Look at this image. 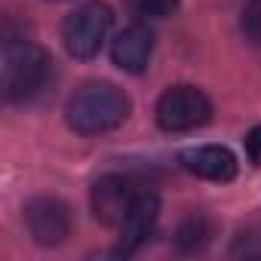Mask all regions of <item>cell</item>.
I'll list each match as a JSON object with an SVG mask.
<instances>
[{
	"mask_svg": "<svg viewBox=\"0 0 261 261\" xmlns=\"http://www.w3.org/2000/svg\"><path fill=\"white\" fill-rule=\"evenodd\" d=\"M151 53H154V31L145 22L126 25L111 43V59L126 74H142L151 62Z\"/></svg>",
	"mask_w": 261,
	"mask_h": 261,
	"instance_id": "cell-9",
	"label": "cell"
},
{
	"mask_svg": "<svg viewBox=\"0 0 261 261\" xmlns=\"http://www.w3.org/2000/svg\"><path fill=\"white\" fill-rule=\"evenodd\" d=\"M243 34L252 46L261 49V0H246L243 7Z\"/></svg>",
	"mask_w": 261,
	"mask_h": 261,
	"instance_id": "cell-12",
	"label": "cell"
},
{
	"mask_svg": "<svg viewBox=\"0 0 261 261\" xmlns=\"http://www.w3.org/2000/svg\"><path fill=\"white\" fill-rule=\"evenodd\" d=\"M178 163L191 175L206 178V181H218V185L233 181L237 169H240L233 151L224 148V145H197V148H188V151H181Z\"/></svg>",
	"mask_w": 261,
	"mask_h": 261,
	"instance_id": "cell-8",
	"label": "cell"
},
{
	"mask_svg": "<svg viewBox=\"0 0 261 261\" xmlns=\"http://www.w3.org/2000/svg\"><path fill=\"white\" fill-rule=\"evenodd\" d=\"M157 218H160V197L154 194V191H139V197H136V203H133V209H129V215H126V221L117 227L120 230V243H117V255H133V252H139L148 240H151V233H154V227H157Z\"/></svg>",
	"mask_w": 261,
	"mask_h": 261,
	"instance_id": "cell-7",
	"label": "cell"
},
{
	"mask_svg": "<svg viewBox=\"0 0 261 261\" xmlns=\"http://www.w3.org/2000/svg\"><path fill=\"white\" fill-rule=\"evenodd\" d=\"M53 59L40 43L31 40H7L4 62H0V80H4L7 101H25L37 95L49 77Z\"/></svg>",
	"mask_w": 261,
	"mask_h": 261,
	"instance_id": "cell-2",
	"label": "cell"
},
{
	"mask_svg": "<svg viewBox=\"0 0 261 261\" xmlns=\"http://www.w3.org/2000/svg\"><path fill=\"white\" fill-rule=\"evenodd\" d=\"M212 237H215L212 218L203 215V212H194V215H188V218L175 227L172 243H175V252H181V255H197V252H203V249L212 243Z\"/></svg>",
	"mask_w": 261,
	"mask_h": 261,
	"instance_id": "cell-10",
	"label": "cell"
},
{
	"mask_svg": "<svg viewBox=\"0 0 261 261\" xmlns=\"http://www.w3.org/2000/svg\"><path fill=\"white\" fill-rule=\"evenodd\" d=\"M154 114H157V126L166 133H191V129H200L212 120V101L203 89L178 83L157 98Z\"/></svg>",
	"mask_w": 261,
	"mask_h": 261,
	"instance_id": "cell-4",
	"label": "cell"
},
{
	"mask_svg": "<svg viewBox=\"0 0 261 261\" xmlns=\"http://www.w3.org/2000/svg\"><path fill=\"white\" fill-rule=\"evenodd\" d=\"M25 227L37 246H59L71 237V209L59 197H34L25 206Z\"/></svg>",
	"mask_w": 261,
	"mask_h": 261,
	"instance_id": "cell-6",
	"label": "cell"
},
{
	"mask_svg": "<svg viewBox=\"0 0 261 261\" xmlns=\"http://www.w3.org/2000/svg\"><path fill=\"white\" fill-rule=\"evenodd\" d=\"M114 25V13L108 4L101 0H92V4H83L80 10H74L65 25H62V43H65V53L71 59H95L98 49L105 46L108 40V31Z\"/></svg>",
	"mask_w": 261,
	"mask_h": 261,
	"instance_id": "cell-3",
	"label": "cell"
},
{
	"mask_svg": "<svg viewBox=\"0 0 261 261\" xmlns=\"http://www.w3.org/2000/svg\"><path fill=\"white\" fill-rule=\"evenodd\" d=\"M133 101L108 80H89L65 105V120L77 136H105L126 123Z\"/></svg>",
	"mask_w": 261,
	"mask_h": 261,
	"instance_id": "cell-1",
	"label": "cell"
},
{
	"mask_svg": "<svg viewBox=\"0 0 261 261\" xmlns=\"http://www.w3.org/2000/svg\"><path fill=\"white\" fill-rule=\"evenodd\" d=\"M243 145H246V157L252 160V166H261V126H252L249 129L246 139H243Z\"/></svg>",
	"mask_w": 261,
	"mask_h": 261,
	"instance_id": "cell-13",
	"label": "cell"
},
{
	"mask_svg": "<svg viewBox=\"0 0 261 261\" xmlns=\"http://www.w3.org/2000/svg\"><path fill=\"white\" fill-rule=\"evenodd\" d=\"M181 0H129L133 16H139L142 22H157V19H169L178 13Z\"/></svg>",
	"mask_w": 261,
	"mask_h": 261,
	"instance_id": "cell-11",
	"label": "cell"
},
{
	"mask_svg": "<svg viewBox=\"0 0 261 261\" xmlns=\"http://www.w3.org/2000/svg\"><path fill=\"white\" fill-rule=\"evenodd\" d=\"M142 188L133 185V178H126V175H101L92 191H89V206H92V215L108 224V227H120L129 215V209H133L136 197H139Z\"/></svg>",
	"mask_w": 261,
	"mask_h": 261,
	"instance_id": "cell-5",
	"label": "cell"
}]
</instances>
